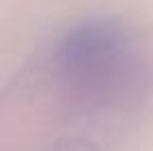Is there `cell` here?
I'll return each mask as SVG.
<instances>
[{"instance_id": "obj_1", "label": "cell", "mask_w": 153, "mask_h": 151, "mask_svg": "<svg viewBox=\"0 0 153 151\" xmlns=\"http://www.w3.org/2000/svg\"><path fill=\"white\" fill-rule=\"evenodd\" d=\"M67 107L76 113H102L140 96L144 65L135 47L58 76Z\"/></svg>"}, {"instance_id": "obj_2", "label": "cell", "mask_w": 153, "mask_h": 151, "mask_svg": "<svg viewBox=\"0 0 153 151\" xmlns=\"http://www.w3.org/2000/svg\"><path fill=\"white\" fill-rule=\"evenodd\" d=\"M133 47L131 33L118 20L109 18H93L78 22L71 27L53 54V65H56V76L67 74V71L80 69L84 65L98 62L102 58L115 56L120 51H126Z\"/></svg>"}, {"instance_id": "obj_3", "label": "cell", "mask_w": 153, "mask_h": 151, "mask_svg": "<svg viewBox=\"0 0 153 151\" xmlns=\"http://www.w3.org/2000/svg\"><path fill=\"white\" fill-rule=\"evenodd\" d=\"M45 151H100V149L98 144L84 138H62V140H56L53 144H49Z\"/></svg>"}]
</instances>
